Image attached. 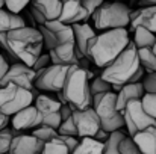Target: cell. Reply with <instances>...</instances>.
<instances>
[{
    "label": "cell",
    "mask_w": 156,
    "mask_h": 154,
    "mask_svg": "<svg viewBox=\"0 0 156 154\" xmlns=\"http://www.w3.org/2000/svg\"><path fill=\"white\" fill-rule=\"evenodd\" d=\"M129 44L130 38L127 29L105 30L90 41L87 57L91 59L99 68H106L126 50Z\"/></svg>",
    "instance_id": "2"
},
{
    "label": "cell",
    "mask_w": 156,
    "mask_h": 154,
    "mask_svg": "<svg viewBox=\"0 0 156 154\" xmlns=\"http://www.w3.org/2000/svg\"><path fill=\"white\" fill-rule=\"evenodd\" d=\"M141 101H143L146 112L156 119V94H146Z\"/></svg>",
    "instance_id": "35"
},
{
    "label": "cell",
    "mask_w": 156,
    "mask_h": 154,
    "mask_svg": "<svg viewBox=\"0 0 156 154\" xmlns=\"http://www.w3.org/2000/svg\"><path fill=\"white\" fill-rule=\"evenodd\" d=\"M32 135H34L35 138H38L40 141H43L44 144H47V142H50V141H55V139L59 136V133H58L56 128L47 127V125H40V127H37L35 130H32Z\"/></svg>",
    "instance_id": "28"
},
{
    "label": "cell",
    "mask_w": 156,
    "mask_h": 154,
    "mask_svg": "<svg viewBox=\"0 0 156 154\" xmlns=\"http://www.w3.org/2000/svg\"><path fill=\"white\" fill-rule=\"evenodd\" d=\"M144 95H146V91H144L143 82L141 83H127L117 92V109L120 112H123V109L130 101L143 100Z\"/></svg>",
    "instance_id": "19"
},
{
    "label": "cell",
    "mask_w": 156,
    "mask_h": 154,
    "mask_svg": "<svg viewBox=\"0 0 156 154\" xmlns=\"http://www.w3.org/2000/svg\"><path fill=\"white\" fill-rule=\"evenodd\" d=\"M35 79H37V73L27 67L23 62H15L9 67L6 76L3 77V80L0 82V86H6V85H17L21 88H26L29 91L34 92L35 88Z\"/></svg>",
    "instance_id": "11"
},
{
    "label": "cell",
    "mask_w": 156,
    "mask_h": 154,
    "mask_svg": "<svg viewBox=\"0 0 156 154\" xmlns=\"http://www.w3.org/2000/svg\"><path fill=\"white\" fill-rule=\"evenodd\" d=\"M0 46L11 56L32 68L35 60L43 54L44 41L38 27L24 26L11 30L9 33H0Z\"/></svg>",
    "instance_id": "1"
},
{
    "label": "cell",
    "mask_w": 156,
    "mask_h": 154,
    "mask_svg": "<svg viewBox=\"0 0 156 154\" xmlns=\"http://www.w3.org/2000/svg\"><path fill=\"white\" fill-rule=\"evenodd\" d=\"M120 2H123V0H120Z\"/></svg>",
    "instance_id": "45"
},
{
    "label": "cell",
    "mask_w": 156,
    "mask_h": 154,
    "mask_svg": "<svg viewBox=\"0 0 156 154\" xmlns=\"http://www.w3.org/2000/svg\"><path fill=\"white\" fill-rule=\"evenodd\" d=\"M9 63L6 62V59H5V56L0 53V82L3 80V77L6 76V73H8V70H9Z\"/></svg>",
    "instance_id": "39"
},
{
    "label": "cell",
    "mask_w": 156,
    "mask_h": 154,
    "mask_svg": "<svg viewBox=\"0 0 156 154\" xmlns=\"http://www.w3.org/2000/svg\"><path fill=\"white\" fill-rule=\"evenodd\" d=\"M123 116H124V127L127 128L130 138L149 127H156V119L146 112L141 100L129 103L123 109Z\"/></svg>",
    "instance_id": "8"
},
{
    "label": "cell",
    "mask_w": 156,
    "mask_h": 154,
    "mask_svg": "<svg viewBox=\"0 0 156 154\" xmlns=\"http://www.w3.org/2000/svg\"><path fill=\"white\" fill-rule=\"evenodd\" d=\"M32 8L38 9L47 21L58 20L62 11V0H32Z\"/></svg>",
    "instance_id": "21"
},
{
    "label": "cell",
    "mask_w": 156,
    "mask_h": 154,
    "mask_svg": "<svg viewBox=\"0 0 156 154\" xmlns=\"http://www.w3.org/2000/svg\"><path fill=\"white\" fill-rule=\"evenodd\" d=\"M43 122L41 113L35 107V104H30L29 107H24L23 110L17 112L14 116H11V125L15 132H24V130H35Z\"/></svg>",
    "instance_id": "14"
},
{
    "label": "cell",
    "mask_w": 156,
    "mask_h": 154,
    "mask_svg": "<svg viewBox=\"0 0 156 154\" xmlns=\"http://www.w3.org/2000/svg\"><path fill=\"white\" fill-rule=\"evenodd\" d=\"M44 145L46 144L38 138H35L32 133L30 135L20 133L12 139L9 154H41L44 150Z\"/></svg>",
    "instance_id": "15"
},
{
    "label": "cell",
    "mask_w": 156,
    "mask_h": 154,
    "mask_svg": "<svg viewBox=\"0 0 156 154\" xmlns=\"http://www.w3.org/2000/svg\"><path fill=\"white\" fill-rule=\"evenodd\" d=\"M50 65H52L50 54H49V53H44V54H41V56L35 60V63L32 65V70H34L35 73H40V71H43V70L49 68Z\"/></svg>",
    "instance_id": "36"
},
{
    "label": "cell",
    "mask_w": 156,
    "mask_h": 154,
    "mask_svg": "<svg viewBox=\"0 0 156 154\" xmlns=\"http://www.w3.org/2000/svg\"><path fill=\"white\" fill-rule=\"evenodd\" d=\"M126 138V135L120 132H114L109 135V138L103 142V154H121L120 153V144Z\"/></svg>",
    "instance_id": "25"
},
{
    "label": "cell",
    "mask_w": 156,
    "mask_h": 154,
    "mask_svg": "<svg viewBox=\"0 0 156 154\" xmlns=\"http://www.w3.org/2000/svg\"><path fill=\"white\" fill-rule=\"evenodd\" d=\"M26 21L20 14H14L8 9H0V33H9L11 30L24 27Z\"/></svg>",
    "instance_id": "22"
},
{
    "label": "cell",
    "mask_w": 156,
    "mask_h": 154,
    "mask_svg": "<svg viewBox=\"0 0 156 154\" xmlns=\"http://www.w3.org/2000/svg\"><path fill=\"white\" fill-rule=\"evenodd\" d=\"M132 139L144 154H156V127H149L136 133Z\"/></svg>",
    "instance_id": "20"
},
{
    "label": "cell",
    "mask_w": 156,
    "mask_h": 154,
    "mask_svg": "<svg viewBox=\"0 0 156 154\" xmlns=\"http://www.w3.org/2000/svg\"><path fill=\"white\" fill-rule=\"evenodd\" d=\"M68 70H70V67H67V65H53L52 63L49 68L37 73L35 88L40 89V91L55 92V94L62 92V88H64Z\"/></svg>",
    "instance_id": "9"
},
{
    "label": "cell",
    "mask_w": 156,
    "mask_h": 154,
    "mask_svg": "<svg viewBox=\"0 0 156 154\" xmlns=\"http://www.w3.org/2000/svg\"><path fill=\"white\" fill-rule=\"evenodd\" d=\"M82 3H83V6L87 8V11L90 12V15L93 17V14L103 5L105 0H82Z\"/></svg>",
    "instance_id": "38"
},
{
    "label": "cell",
    "mask_w": 156,
    "mask_h": 154,
    "mask_svg": "<svg viewBox=\"0 0 156 154\" xmlns=\"http://www.w3.org/2000/svg\"><path fill=\"white\" fill-rule=\"evenodd\" d=\"M140 5H143V6H156V0H140Z\"/></svg>",
    "instance_id": "43"
},
{
    "label": "cell",
    "mask_w": 156,
    "mask_h": 154,
    "mask_svg": "<svg viewBox=\"0 0 156 154\" xmlns=\"http://www.w3.org/2000/svg\"><path fill=\"white\" fill-rule=\"evenodd\" d=\"M35 107L41 113V118H43L41 125H47L56 130L59 128V125L62 124V118H61L62 103L58 98L47 94H40L35 97Z\"/></svg>",
    "instance_id": "10"
},
{
    "label": "cell",
    "mask_w": 156,
    "mask_h": 154,
    "mask_svg": "<svg viewBox=\"0 0 156 154\" xmlns=\"http://www.w3.org/2000/svg\"><path fill=\"white\" fill-rule=\"evenodd\" d=\"M49 54H50L53 65H67V67L79 65V56H77L74 41L58 46L56 49L49 51Z\"/></svg>",
    "instance_id": "17"
},
{
    "label": "cell",
    "mask_w": 156,
    "mask_h": 154,
    "mask_svg": "<svg viewBox=\"0 0 156 154\" xmlns=\"http://www.w3.org/2000/svg\"><path fill=\"white\" fill-rule=\"evenodd\" d=\"M91 18L90 12L83 6L82 0H62V11L59 15V21L68 26L87 23Z\"/></svg>",
    "instance_id": "13"
},
{
    "label": "cell",
    "mask_w": 156,
    "mask_h": 154,
    "mask_svg": "<svg viewBox=\"0 0 156 154\" xmlns=\"http://www.w3.org/2000/svg\"><path fill=\"white\" fill-rule=\"evenodd\" d=\"M91 73L80 65H73L68 70L62 92L56 94V98L62 104H68L73 110H82L93 107V95L90 91Z\"/></svg>",
    "instance_id": "3"
},
{
    "label": "cell",
    "mask_w": 156,
    "mask_h": 154,
    "mask_svg": "<svg viewBox=\"0 0 156 154\" xmlns=\"http://www.w3.org/2000/svg\"><path fill=\"white\" fill-rule=\"evenodd\" d=\"M132 43L135 44V47L138 50L140 49H153V46L156 44V35L144 27H136V29H133Z\"/></svg>",
    "instance_id": "23"
},
{
    "label": "cell",
    "mask_w": 156,
    "mask_h": 154,
    "mask_svg": "<svg viewBox=\"0 0 156 154\" xmlns=\"http://www.w3.org/2000/svg\"><path fill=\"white\" fill-rule=\"evenodd\" d=\"M73 112H74V110H73L68 104H62V107H61V118H62V121L71 118V116H73Z\"/></svg>",
    "instance_id": "40"
},
{
    "label": "cell",
    "mask_w": 156,
    "mask_h": 154,
    "mask_svg": "<svg viewBox=\"0 0 156 154\" xmlns=\"http://www.w3.org/2000/svg\"><path fill=\"white\" fill-rule=\"evenodd\" d=\"M73 32H74V44H76L79 59L87 57L88 44L97 35L94 27H91L88 23H79V24H73Z\"/></svg>",
    "instance_id": "18"
},
{
    "label": "cell",
    "mask_w": 156,
    "mask_h": 154,
    "mask_svg": "<svg viewBox=\"0 0 156 154\" xmlns=\"http://www.w3.org/2000/svg\"><path fill=\"white\" fill-rule=\"evenodd\" d=\"M109 135H111V133H108V132H105L103 128H100V130H99V133L94 136V139H96V141H99V142H105V141L109 138Z\"/></svg>",
    "instance_id": "42"
},
{
    "label": "cell",
    "mask_w": 156,
    "mask_h": 154,
    "mask_svg": "<svg viewBox=\"0 0 156 154\" xmlns=\"http://www.w3.org/2000/svg\"><path fill=\"white\" fill-rule=\"evenodd\" d=\"M32 0H5V8L14 14H20Z\"/></svg>",
    "instance_id": "34"
},
{
    "label": "cell",
    "mask_w": 156,
    "mask_h": 154,
    "mask_svg": "<svg viewBox=\"0 0 156 154\" xmlns=\"http://www.w3.org/2000/svg\"><path fill=\"white\" fill-rule=\"evenodd\" d=\"M70 154H103V142H99L94 138H83Z\"/></svg>",
    "instance_id": "24"
},
{
    "label": "cell",
    "mask_w": 156,
    "mask_h": 154,
    "mask_svg": "<svg viewBox=\"0 0 156 154\" xmlns=\"http://www.w3.org/2000/svg\"><path fill=\"white\" fill-rule=\"evenodd\" d=\"M143 86L146 94H156V71L147 74L143 79Z\"/></svg>",
    "instance_id": "37"
},
{
    "label": "cell",
    "mask_w": 156,
    "mask_h": 154,
    "mask_svg": "<svg viewBox=\"0 0 156 154\" xmlns=\"http://www.w3.org/2000/svg\"><path fill=\"white\" fill-rule=\"evenodd\" d=\"M71 151L67 148V145H64L61 141L55 139V141H50L44 145V150L41 154H70Z\"/></svg>",
    "instance_id": "30"
},
{
    "label": "cell",
    "mask_w": 156,
    "mask_h": 154,
    "mask_svg": "<svg viewBox=\"0 0 156 154\" xmlns=\"http://www.w3.org/2000/svg\"><path fill=\"white\" fill-rule=\"evenodd\" d=\"M120 153L121 154H144L138 148V145L133 142V139L132 138H127V136L120 144Z\"/></svg>",
    "instance_id": "32"
},
{
    "label": "cell",
    "mask_w": 156,
    "mask_h": 154,
    "mask_svg": "<svg viewBox=\"0 0 156 154\" xmlns=\"http://www.w3.org/2000/svg\"><path fill=\"white\" fill-rule=\"evenodd\" d=\"M9 122H11V116H8V115H5V113L0 112V132L5 130Z\"/></svg>",
    "instance_id": "41"
},
{
    "label": "cell",
    "mask_w": 156,
    "mask_h": 154,
    "mask_svg": "<svg viewBox=\"0 0 156 154\" xmlns=\"http://www.w3.org/2000/svg\"><path fill=\"white\" fill-rule=\"evenodd\" d=\"M140 56V63L144 68V71H147V74L155 73L156 71V53L152 49H140L138 50Z\"/></svg>",
    "instance_id": "26"
},
{
    "label": "cell",
    "mask_w": 156,
    "mask_h": 154,
    "mask_svg": "<svg viewBox=\"0 0 156 154\" xmlns=\"http://www.w3.org/2000/svg\"><path fill=\"white\" fill-rule=\"evenodd\" d=\"M93 109L96 110L100 119V125L105 132L114 133V132H120L124 127V116L123 112L117 109L115 92H105L96 95L93 98Z\"/></svg>",
    "instance_id": "6"
},
{
    "label": "cell",
    "mask_w": 156,
    "mask_h": 154,
    "mask_svg": "<svg viewBox=\"0 0 156 154\" xmlns=\"http://www.w3.org/2000/svg\"><path fill=\"white\" fill-rule=\"evenodd\" d=\"M35 100L32 91L17 86V85H6L0 88V112L14 116L17 112L29 107Z\"/></svg>",
    "instance_id": "7"
},
{
    "label": "cell",
    "mask_w": 156,
    "mask_h": 154,
    "mask_svg": "<svg viewBox=\"0 0 156 154\" xmlns=\"http://www.w3.org/2000/svg\"><path fill=\"white\" fill-rule=\"evenodd\" d=\"M130 27L132 30L136 27H144L156 35V6H143L136 11H132Z\"/></svg>",
    "instance_id": "16"
},
{
    "label": "cell",
    "mask_w": 156,
    "mask_h": 154,
    "mask_svg": "<svg viewBox=\"0 0 156 154\" xmlns=\"http://www.w3.org/2000/svg\"><path fill=\"white\" fill-rule=\"evenodd\" d=\"M38 30H40L41 35H43L44 47L49 49V51L53 50V49H56V47L59 46V44H58V38H56V35L53 33L52 30H49L46 26H38Z\"/></svg>",
    "instance_id": "31"
},
{
    "label": "cell",
    "mask_w": 156,
    "mask_h": 154,
    "mask_svg": "<svg viewBox=\"0 0 156 154\" xmlns=\"http://www.w3.org/2000/svg\"><path fill=\"white\" fill-rule=\"evenodd\" d=\"M90 91H91V95L93 98L99 94H105V92H112V85L108 83L102 76L99 77H93L91 82H90Z\"/></svg>",
    "instance_id": "27"
},
{
    "label": "cell",
    "mask_w": 156,
    "mask_h": 154,
    "mask_svg": "<svg viewBox=\"0 0 156 154\" xmlns=\"http://www.w3.org/2000/svg\"><path fill=\"white\" fill-rule=\"evenodd\" d=\"M132 11L127 5L120 0L105 2L103 5L93 14L94 29L99 30H112V29H126L130 26Z\"/></svg>",
    "instance_id": "5"
},
{
    "label": "cell",
    "mask_w": 156,
    "mask_h": 154,
    "mask_svg": "<svg viewBox=\"0 0 156 154\" xmlns=\"http://www.w3.org/2000/svg\"><path fill=\"white\" fill-rule=\"evenodd\" d=\"M140 68H141V63H140L138 49L130 41L126 50L112 63H109L106 68H103L100 76L112 86H124L132 80V77L136 74Z\"/></svg>",
    "instance_id": "4"
},
{
    "label": "cell",
    "mask_w": 156,
    "mask_h": 154,
    "mask_svg": "<svg viewBox=\"0 0 156 154\" xmlns=\"http://www.w3.org/2000/svg\"><path fill=\"white\" fill-rule=\"evenodd\" d=\"M17 135H20V133L15 132L14 128H5L0 132V154H9L11 142Z\"/></svg>",
    "instance_id": "29"
},
{
    "label": "cell",
    "mask_w": 156,
    "mask_h": 154,
    "mask_svg": "<svg viewBox=\"0 0 156 154\" xmlns=\"http://www.w3.org/2000/svg\"><path fill=\"white\" fill-rule=\"evenodd\" d=\"M3 6H5V0H0V9H3Z\"/></svg>",
    "instance_id": "44"
},
{
    "label": "cell",
    "mask_w": 156,
    "mask_h": 154,
    "mask_svg": "<svg viewBox=\"0 0 156 154\" xmlns=\"http://www.w3.org/2000/svg\"><path fill=\"white\" fill-rule=\"evenodd\" d=\"M58 133L62 135V136H73V138H77V130H76V127H74L73 118H68V119L62 121V124H61L59 128H58Z\"/></svg>",
    "instance_id": "33"
},
{
    "label": "cell",
    "mask_w": 156,
    "mask_h": 154,
    "mask_svg": "<svg viewBox=\"0 0 156 154\" xmlns=\"http://www.w3.org/2000/svg\"><path fill=\"white\" fill-rule=\"evenodd\" d=\"M73 122L77 130V138H94L99 130L102 128L100 119L93 107L82 109V110H74L73 112Z\"/></svg>",
    "instance_id": "12"
}]
</instances>
